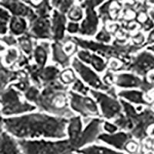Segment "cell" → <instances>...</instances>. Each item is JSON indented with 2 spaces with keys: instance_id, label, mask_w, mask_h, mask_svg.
Instances as JSON below:
<instances>
[{
  "instance_id": "obj_5",
  "label": "cell",
  "mask_w": 154,
  "mask_h": 154,
  "mask_svg": "<svg viewBox=\"0 0 154 154\" xmlns=\"http://www.w3.org/2000/svg\"><path fill=\"white\" fill-rule=\"evenodd\" d=\"M35 106L22 100L19 90L11 85L0 93V110L2 115H19L34 110Z\"/></svg>"
},
{
  "instance_id": "obj_32",
  "label": "cell",
  "mask_w": 154,
  "mask_h": 154,
  "mask_svg": "<svg viewBox=\"0 0 154 154\" xmlns=\"http://www.w3.org/2000/svg\"><path fill=\"white\" fill-rule=\"evenodd\" d=\"M114 123L117 126L120 127L121 129H124V130H132L133 127V124L132 123L131 119L128 118L126 116L123 114H119L115 118Z\"/></svg>"
},
{
  "instance_id": "obj_27",
  "label": "cell",
  "mask_w": 154,
  "mask_h": 154,
  "mask_svg": "<svg viewBox=\"0 0 154 154\" xmlns=\"http://www.w3.org/2000/svg\"><path fill=\"white\" fill-rule=\"evenodd\" d=\"M32 5L35 8V14L39 17L48 18L53 10L50 0H41L38 4Z\"/></svg>"
},
{
  "instance_id": "obj_16",
  "label": "cell",
  "mask_w": 154,
  "mask_h": 154,
  "mask_svg": "<svg viewBox=\"0 0 154 154\" xmlns=\"http://www.w3.org/2000/svg\"><path fill=\"white\" fill-rule=\"evenodd\" d=\"M130 137L131 136L130 134L123 132H119V133H109V134L100 133L97 139L111 146L115 147L116 149H123L128 140H130Z\"/></svg>"
},
{
  "instance_id": "obj_44",
  "label": "cell",
  "mask_w": 154,
  "mask_h": 154,
  "mask_svg": "<svg viewBox=\"0 0 154 154\" xmlns=\"http://www.w3.org/2000/svg\"><path fill=\"white\" fill-rule=\"evenodd\" d=\"M113 74L110 72H107L103 77V82L109 86L113 83Z\"/></svg>"
},
{
  "instance_id": "obj_24",
  "label": "cell",
  "mask_w": 154,
  "mask_h": 154,
  "mask_svg": "<svg viewBox=\"0 0 154 154\" xmlns=\"http://www.w3.org/2000/svg\"><path fill=\"white\" fill-rule=\"evenodd\" d=\"M49 47L48 42H42L38 44L33 49V57L35 62V65L42 68L45 66L48 59Z\"/></svg>"
},
{
  "instance_id": "obj_49",
  "label": "cell",
  "mask_w": 154,
  "mask_h": 154,
  "mask_svg": "<svg viewBox=\"0 0 154 154\" xmlns=\"http://www.w3.org/2000/svg\"><path fill=\"white\" fill-rule=\"evenodd\" d=\"M3 118H2V114L0 110V134L2 133V130H3Z\"/></svg>"
},
{
  "instance_id": "obj_41",
  "label": "cell",
  "mask_w": 154,
  "mask_h": 154,
  "mask_svg": "<svg viewBox=\"0 0 154 154\" xmlns=\"http://www.w3.org/2000/svg\"><path fill=\"white\" fill-rule=\"evenodd\" d=\"M79 26H80L75 22H71L67 26V31L69 32V33L71 34L77 33V32H79Z\"/></svg>"
},
{
  "instance_id": "obj_46",
  "label": "cell",
  "mask_w": 154,
  "mask_h": 154,
  "mask_svg": "<svg viewBox=\"0 0 154 154\" xmlns=\"http://www.w3.org/2000/svg\"><path fill=\"white\" fill-rule=\"evenodd\" d=\"M63 1H65V0H50V2L53 6H54L55 8L58 9V7L60 6V4H61Z\"/></svg>"
},
{
  "instance_id": "obj_9",
  "label": "cell",
  "mask_w": 154,
  "mask_h": 154,
  "mask_svg": "<svg viewBox=\"0 0 154 154\" xmlns=\"http://www.w3.org/2000/svg\"><path fill=\"white\" fill-rule=\"evenodd\" d=\"M72 66L75 72L80 75L84 82L96 89L100 90H108L109 86L106 85L103 81H102L100 77L91 69L82 63L78 58H73L72 61Z\"/></svg>"
},
{
  "instance_id": "obj_15",
  "label": "cell",
  "mask_w": 154,
  "mask_h": 154,
  "mask_svg": "<svg viewBox=\"0 0 154 154\" xmlns=\"http://www.w3.org/2000/svg\"><path fill=\"white\" fill-rule=\"evenodd\" d=\"M121 9L122 5L119 0H106L99 8V16L101 18L103 23L105 24L108 22L116 20Z\"/></svg>"
},
{
  "instance_id": "obj_45",
  "label": "cell",
  "mask_w": 154,
  "mask_h": 154,
  "mask_svg": "<svg viewBox=\"0 0 154 154\" xmlns=\"http://www.w3.org/2000/svg\"><path fill=\"white\" fill-rule=\"evenodd\" d=\"M133 41L136 45H139V44H141L144 41V37L143 35V34L141 33H138L137 35H136L135 36H133Z\"/></svg>"
},
{
  "instance_id": "obj_13",
  "label": "cell",
  "mask_w": 154,
  "mask_h": 154,
  "mask_svg": "<svg viewBox=\"0 0 154 154\" xmlns=\"http://www.w3.org/2000/svg\"><path fill=\"white\" fill-rule=\"evenodd\" d=\"M32 38L38 39H52L51 22L48 18L37 16L30 22V29L28 32Z\"/></svg>"
},
{
  "instance_id": "obj_10",
  "label": "cell",
  "mask_w": 154,
  "mask_h": 154,
  "mask_svg": "<svg viewBox=\"0 0 154 154\" xmlns=\"http://www.w3.org/2000/svg\"><path fill=\"white\" fill-rule=\"evenodd\" d=\"M103 128V120L100 119H93L86 126L83 131H81L79 137L76 139L72 147L73 149H79L89 143H91L98 138V136L101 133Z\"/></svg>"
},
{
  "instance_id": "obj_28",
  "label": "cell",
  "mask_w": 154,
  "mask_h": 154,
  "mask_svg": "<svg viewBox=\"0 0 154 154\" xmlns=\"http://www.w3.org/2000/svg\"><path fill=\"white\" fill-rule=\"evenodd\" d=\"M118 96L134 103H144L143 96L141 92L136 90H123L118 93Z\"/></svg>"
},
{
  "instance_id": "obj_19",
  "label": "cell",
  "mask_w": 154,
  "mask_h": 154,
  "mask_svg": "<svg viewBox=\"0 0 154 154\" xmlns=\"http://www.w3.org/2000/svg\"><path fill=\"white\" fill-rule=\"evenodd\" d=\"M21 149L16 141L8 132L0 134V153H20Z\"/></svg>"
},
{
  "instance_id": "obj_4",
  "label": "cell",
  "mask_w": 154,
  "mask_h": 154,
  "mask_svg": "<svg viewBox=\"0 0 154 154\" xmlns=\"http://www.w3.org/2000/svg\"><path fill=\"white\" fill-rule=\"evenodd\" d=\"M21 152L24 153H70L75 151L69 140L46 141V140H18Z\"/></svg>"
},
{
  "instance_id": "obj_29",
  "label": "cell",
  "mask_w": 154,
  "mask_h": 154,
  "mask_svg": "<svg viewBox=\"0 0 154 154\" xmlns=\"http://www.w3.org/2000/svg\"><path fill=\"white\" fill-rule=\"evenodd\" d=\"M78 152H82V153H117V151L115 149H112L110 148L103 146L99 145H92L86 147L82 150H76Z\"/></svg>"
},
{
  "instance_id": "obj_40",
  "label": "cell",
  "mask_w": 154,
  "mask_h": 154,
  "mask_svg": "<svg viewBox=\"0 0 154 154\" xmlns=\"http://www.w3.org/2000/svg\"><path fill=\"white\" fill-rule=\"evenodd\" d=\"M11 18V13L5 9L0 5V20L9 23Z\"/></svg>"
},
{
  "instance_id": "obj_12",
  "label": "cell",
  "mask_w": 154,
  "mask_h": 154,
  "mask_svg": "<svg viewBox=\"0 0 154 154\" xmlns=\"http://www.w3.org/2000/svg\"><path fill=\"white\" fill-rule=\"evenodd\" d=\"M153 68L154 56L146 52H143L138 55L137 57H135L132 63L129 62L126 65H123L122 70H131L133 72L143 75Z\"/></svg>"
},
{
  "instance_id": "obj_33",
  "label": "cell",
  "mask_w": 154,
  "mask_h": 154,
  "mask_svg": "<svg viewBox=\"0 0 154 154\" xmlns=\"http://www.w3.org/2000/svg\"><path fill=\"white\" fill-rule=\"evenodd\" d=\"M68 16L72 22L80 21L83 17V11L80 5H73L68 11Z\"/></svg>"
},
{
  "instance_id": "obj_50",
  "label": "cell",
  "mask_w": 154,
  "mask_h": 154,
  "mask_svg": "<svg viewBox=\"0 0 154 154\" xmlns=\"http://www.w3.org/2000/svg\"><path fill=\"white\" fill-rule=\"evenodd\" d=\"M5 50V46L3 44L2 41H0V53H3L4 51Z\"/></svg>"
},
{
  "instance_id": "obj_30",
  "label": "cell",
  "mask_w": 154,
  "mask_h": 154,
  "mask_svg": "<svg viewBox=\"0 0 154 154\" xmlns=\"http://www.w3.org/2000/svg\"><path fill=\"white\" fill-rule=\"evenodd\" d=\"M19 56H20V54L19 53V50L14 47H11L6 51L3 57L4 65L11 66L13 63H16L19 60Z\"/></svg>"
},
{
  "instance_id": "obj_42",
  "label": "cell",
  "mask_w": 154,
  "mask_h": 154,
  "mask_svg": "<svg viewBox=\"0 0 154 154\" xmlns=\"http://www.w3.org/2000/svg\"><path fill=\"white\" fill-rule=\"evenodd\" d=\"M103 127L104 130H105L106 131L108 132L109 133H113L117 130L118 126L116 124H112V123H108V122H105V123H103Z\"/></svg>"
},
{
  "instance_id": "obj_14",
  "label": "cell",
  "mask_w": 154,
  "mask_h": 154,
  "mask_svg": "<svg viewBox=\"0 0 154 154\" xmlns=\"http://www.w3.org/2000/svg\"><path fill=\"white\" fill-rule=\"evenodd\" d=\"M51 21L52 39L55 42H61L65 38L66 18L64 13L59 10H53Z\"/></svg>"
},
{
  "instance_id": "obj_1",
  "label": "cell",
  "mask_w": 154,
  "mask_h": 154,
  "mask_svg": "<svg viewBox=\"0 0 154 154\" xmlns=\"http://www.w3.org/2000/svg\"><path fill=\"white\" fill-rule=\"evenodd\" d=\"M66 125L65 118L38 112L3 119L4 129L19 139L63 138L66 134Z\"/></svg>"
},
{
  "instance_id": "obj_23",
  "label": "cell",
  "mask_w": 154,
  "mask_h": 154,
  "mask_svg": "<svg viewBox=\"0 0 154 154\" xmlns=\"http://www.w3.org/2000/svg\"><path fill=\"white\" fill-rule=\"evenodd\" d=\"M60 73V69L55 66H48L42 68L39 67L38 71V77L41 81V83L43 86L48 84L49 82L57 80L59 79Z\"/></svg>"
},
{
  "instance_id": "obj_18",
  "label": "cell",
  "mask_w": 154,
  "mask_h": 154,
  "mask_svg": "<svg viewBox=\"0 0 154 154\" xmlns=\"http://www.w3.org/2000/svg\"><path fill=\"white\" fill-rule=\"evenodd\" d=\"M113 83L121 88H131L141 86L144 89V84L137 75L130 73H119L113 75Z\"/></svg>"
},
{
  "instance_id": "obj_17",
  "label": "cell",
  "mask_w": 154,
  "mask_h": 154,
  "mask_svg": "<svg viewBox=\"0 0 154 154\" xmlns=\"http://www.w3.org/2000/svg\"><path fill=\"white\" fill-rule=\"evenodd\" d=\"M77 57L81 61L90 64L99 72H103L106 69V62L104 61L102 57L96 54H93L87 49L79 50L77 53Z\"/></svg>"
},
{
  "instance_id": "obj_36",
  "label": "cell",
  "mask_w": 154,
  "mask_h": 154,
  "mask_svg": "<svg viewBox=\"0 0 154 154\" xmlns=\"http://www.w3.org/2000/svg\"><path fill=\"white\" fill-rule=\"evenodd\" d=\"M72 89L75 92L81 93V94L86 95L89 92V89L83 84V82L79 79H76L75 82H73V86H72Z\"/></svg>"
},
{
  "instance_id": "obj_11",
  "label": "cell",
  "mask_w": 154,
  "mask_h": 154,
  "mask_svg": "<svg viewBox=\"0 0 154 154\" xmlns=\"http://www.w3.org/2000/svg\"><path fill=\"white\" fill-rule=\"evenodd\" d=\"M0 5L5 8L12 16L26 18L29 23L38 16L32 9L21 0H0Z\"/></svg>"
},
{
  "instance_id": "obj_8",
  "label": "cell",
  "mask_w": 154,
  "mask_h": 154,
  "mask_svg": "<svg viewBox=\"0 0 154 154\" xmlns=\"http://www.w3.org/2000/svg\"><path fill=\"white\" fill-rule=\"evenodd\" d=\"M91 94L100 104L102 113L108 119H113L121 113V104L115 97L96 90H89Z\"/></svg>"
},
{
  "instance_id": "obj_37",
  "label": "cell",
  "mask_w": 154,
  "mask_h": 154,
  "mask_svg": "<svg viewBox=\"0 0 154 154\" xmlns=\"http://www.w3.org/2000/svg\"><path fill=\"white\" fill-rule=\"evenodd\" d=\"M0 41H2L3 43L6 44L9 46H14L17 45V39L12 34L9 35H2L0 36Z\"/></svg>"
},
{
  "instance_id": "obj_25",
  "label": "cell",
  "mask_w": 154,
  "mask_h": 154,
  "mask_svg": "<svg viewBox=\"0 0 154 154\" xmlns=\"http://www.w3.org/2000/svg\"><path fill=\"white\" fill-rule=\"evenodd\" d=\"M82 123L79 116H72L69 121L67 132L69 135V142L72 146V144L75 143L76 139L79 137L82 131ZM73 148V147H72Z\"/></svg>"
},
{
  "instance_id": "obj_31",
  "label": "cell",
  "mask_w": 154,
  "mask_h": 154,
  "mask_svg": "<svg viewBox=\"0 0 154 154\" xmlns=\"http://www.w3.org/2000/svg\"><path fill=\"white\" fill-rule=\"evenodd\" d=\"M59 79H60V82L64 85H69L73 83L77 79L76 75L73 70L69 68H67L64 69L62 72H60L59 75Z\"/></svg>"
},
{
  "instance_id": "obj_51",
  "label": "cell",
  "mask_w": 154,
  "mask_h": 154,
  "mask_svg": "<svg viewBox=\"0 0 154 154\" xmlns=\"http://www.w3.org/2000/svg\"><path fill=\"white\" fill-rule=\"evenodd\" d=\"M149 49H151V50H152V51H153V52H154V46H151V47L149 48Z\"/></svg>"
},
{
  "instance_id": "obj_6",
  "label": "cell",
  "mask_w": 154,
  "mask_h": 154,
  "mask_svg": "<svg viewBox=\"0 0 154 154\" xmlns=\"http://www.w3.org/2000/svg\"><path fill=\"white\" fill-rule=\"evenodd\" d=\"M106 0H84L80 6L86 10V18L79 26V33L84 36H93L97 32L99 26L98 15L95 8L103 4Z\"/></svg>"
},
{
  "instance_id": "obj_38",
  "label": "cell",
  "mask_w": 154,
  "mask_h": 154,
  "mask_svg": "<svg viewBox=\"0 0 154 154\" xmlns=\"http://www.w3.org/2000/svg\"><path fill=\"white\" fill-rule=\"evenodd\" d=\"M123 66V63L117 59H112V61L110 62L109 65V69L111 71H119L122 70Z\"/></svg>"
},
{
  "instance_id": "obj_21",
  "label": "cell",
  "mask_w": 154,
  "mask_h": 154,
  "mask_svg": "<svg viewBox=\"0 0 154 154\" xmlns=\"http://www.w3.org/2000/svg\"><path fill=\"white\" fill-rule=\"evenodd\" d=\"M19 70H12L7 68L0 61V93L5 90L9 82L19 78Z\"/></svg>"
},
{
  "instance_id": "obj_39",
  "label": "cell",
  "mask_w": 154,
  "mask_h": 154,
  "mask_svg": "<svg viewBox=\"0 0 154 154\" xmlns=\"http://www.w3.org/2000/svg\"><path fill=\"white\" fill-rule=\"evenodd\" d=\"M125 150L129 152H137V149H138V144L135 141H132V140H128L126 145L124 146Z\"/></svg>"
},
{
  "instance_id": "obj_52",
  "label": "cell",
  "mask_w": 154,
  "mask_h": 154,
  "mask_svg": "<svg viewBox=\"0 0 154 154\" xmlns=\"http://www.w3.org/2000/svg\"><path fill=\"white\" fill-rule=\"evenodd\" d=\"M82 1H84V0H78V2H82Z\"/></svg>"
},
{
  "instance_id": "obj_2",
  "label": "cell",
  "mask_w": 154,
  "mask_h": 154,
  "mask_svg": "<svg viewBox=\"0 0 154 154\" xmlns=\"http://www.w3.org/2000/svg\"><path fill=\"white\" fill-rule=\"evenodd\" d=\"M67 86L56 80L44 86L35 104L41 111L60 117H72L74 113L69 106Z\"/></svg>"
},
{
  "instance_id": "obj_22",
  "label": "cell",
  "mask_w": 154,
  "mask_h": 154,
  "mask_svg": "<svg viewBox=\"0 0 154 154\" xmlns=\"http://www.w3.org/2000/svg\"><path fill=\"white\" fill-rule=\"evenodd\" d=\"M9 24V32L14 36H20L27 32L28 25L24 17L13 16L10 18Z\"/></svg>"
},
{
  "instance_id": "obj_35",
  "label": "cell",
  "mask_w": 154,
  "mask_h": 154,
  "mask_svg": "<svg viewBox=\"0 0 154 154\" xmlns=\"http://www.w3.org/2000/svg\"><path fill=\"white\" fill-rule=\"evenodd\" d=\"M111 34L108 29L103 27L98 33L96 35V39L97 42H103V43H109L111 41Z\"/></svg>"
},
{
  "instance_id": "obj_20",
  "label": "cell",
  "mask_w": 154,
  "mask_h": 154,
  "mask_svg": "<svg viewBox=\"0 0 154 154\" xmlns=\"http://www.w3.org/2000/svg\"><path fill=\"white\" fill-rule=\"evenodd\" d=\"M53 51V60L61 66L63 68H66L70 65V56H69L60 42H54L52 45Z\"/></svg>"
},
{
  "instance_id": "obj_47",
  "label": "cell",
  "mask_w": 154,
  "mask_h": 154,
  "mask_svg": "<svg viewBox=\"0 0 154 154\" xmlns=\"http://www.w3.org/2000/svg\"><path fill=\"white\" fill-rule=\"evenodd\" d=\"M152 26H153V23H152V22L151 21V20H149V19H148V20L145 23V24H144V29L149 30L150 29Z\"/></svg>"
},
{
  "instance_id": "obj_26",
  "label": "cell",
  "mask_w": 154,
  "mask_h": 154,
  "mask_svg": "<svg viewBox=\"0 0 154 154\" xmlns=\"http://www.w3.org/2000/svg\"><path fill=\"white\" fill-rule=\"evenodd\" d=\"M17 44L25 54L31 55L33 52L34 44L32 37L28 32L20 35V37L17 38Z\"/></svg>"
},
{
  "instance_id": "obj_34",
  "label": "cell",
  "mask_w": 154,
  "mask_h": 154,
  "mask_svg": "<svg viewBox=\"0 0 154 154\" xmlns=\"http://www.w3.org/2000/svg\"><path fill=\"white\" fill-rule=\"evenodd\" d=\"M39 94H40V92H39L38 86H29L28 89L25 91V96H26V100L32 103H34L38 99Z\"/></svg>"
},
{
  "instance_id": "obj_3",
  "label": "cell",
  "mask_w": 154,
  "mask_h": 154,
  "mask_svg": "<svg viewBox=\"0 0 154 154\" xmlns=\"http://www.w3.org/2000/svg\"><path fill=\"white\" fill-rule=\"evenodd\" d=\"M71 39L83 49L91 50L97 53L106 59H117L123 63V65L126 64V58L132 52L137 50V47L130 45H124L117 39L113 42L112 45L108 43H103L100 42H94L93 40H88L79 37H71Z\"/></svg>"
},
{
  "instance_id": "obj_48",
  "label": "cell",
  "mask_w": 154,
  "mask_h": 154,
  "mask_svg": "<svg viewBox=\"0 0 154 154\" xmlns=\"http://www.w3.org/2000/svg\"><path fill=\"white\" fill-rule=\"evenodd\" d=\"M147 42L148 43H152V42H154V30L151 32V33L149 35Z\"/></svg>"
},
{
  "instance_id": "obj_43",
  "label": "cell",
  "mask_w": 154,
  "mask_h": 154,
  "mask_svg": "<svg viewBox=\"0 0 154 154\" xmlns=\"http://www.w3.org/2000/svg\"><path fill=\"white\" fill-rule=\"evenodd\" d=\"M7 22L0 20V35H5L7 34L8 29H9V26H8Z\"/></svg>"
},
{
  "instance_id": "obj_7",
  "label": "cell",
  "mask_w": 154,
  "mask_h": 154,
  "mask_svg": "<svg viewBox=\"0 0 154 154\" xmlns=\"http://www.w3.org/2000/svg\"><path fill=\"white\" fill-rule=\"evenodd\" d=\"M70 106L73 110L84 116H96L100 115L96 103L86 95H80L73 91L69 93Z\"/></svg>"
}]
</instances>
